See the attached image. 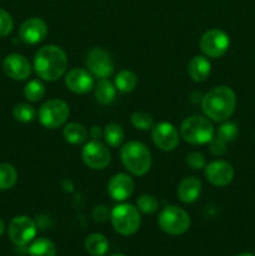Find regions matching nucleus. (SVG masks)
Wrapping results in <instances>:
<instances>
[{"instance_id": "f257e3e1", "label": "nucleus", "mask_w": 255, "mask_h": 256, "mask_svg": "<svg viewBox=\"0 0 255 256\" xmlns=\"http://www.w3.org/2000/svg\"><path fill=\"white\" fill-rule=\"evenodd\" d=\"M68 56L64 50L56 45L40 48L34 56V69L38 76L46 82H55L65 74Z\"/></svg>"}, {"instance_id": "f03ea898", "label": "nucleus", "mask_w": 255, "mask_h": 256, "mask_svg": "<svg viewBox=\"0 0 255 256\" xmlns=\"http://www.w3.org/2000/svg\"><path fill=\"white\" fill-rule=\"evenodd\" d=\"M202 108L208 119L212 122H225L236 108V95L229 86H216L204 95Z\"/></svg>"}, {"instance_id": "7ed1b4c3", "label": "nucleus", "mask_w": 255, "mask_h": 256, "mask_svg": "<svg viewBox=\"0 0 255 256\" xmlns=\"http://www.w3.org/2000/svg\"><path fill=\"white\" fill-rule=\"evenodd\" d=\"M120 158L125 169L135 176H142L152 166V152L140 142H129L122 148Z\"/></svg>"}, {"instance_id": "20e7f679", "label": "nucleus", "mask_w": 255, "mask_h": 256, "mask_svg": "<svg viewBox=\"0 0 255 256\" xmlns=\"http://www.w3.org/2000/svg\"><path fill=\"white\" fill-rule=\"evenodd\" d=\"M180 135L189 144L202 145L208 144L214 139L215 130L209 119L199 115H192L182 122Z\"/></svg>"}, {"instance_id": "39448f33", "label": "nucleus", "mask_w": 255, "mask_h": 256, "mask_svg": "<svg viewBox=\"0 0 255 256\" xmlns=\"http://www.w3.org/2000/svg\"><path fill=\"white\" fill-rule=\"evenodd\" d=\"M112 228L124 236L134 235L142 224V216L138 208L132 204L116 205L110 214Z\"/></svg>"}, {"instance_id": "423d86ee", "label": "nucleus", "mask_w": 255, "mask_h": 256, "mask_svg": "<svg viewBox=\"0 0 255 256\" xmlns=\"http://www.w3.org/2000/svg\"><path fill=\"white\" fill-rule=\"evenodd\" d=\"M160 229L169 235H182L190 228V216L184 209L169 205L160 212L158 218Z\"/></svg>"}, {"instance_id": "0eeeda50", "label": "nucleus", "mask_w": 255, "mask_h": 256, "mask_svg": "<svg viewBox=\"0 0 255 256\" xmlns=\"http://www.w3.org/2000/svg\"><path fill=\"white\" fill-rule=\"evenodd\" d=\"M69 114V105L64 100L52 99L40 106L38 112V119L44 128L56 129L66 122Z\"/></svg>"}, {"instance_id": "6e6552de", "label": "nucleus", "mask_w": 255, "mask_h": 256, "mask_svg": "<svg viewBox=\"0 0 255 256\" xmlns=\"http://www.w3.org/2000/svg\"><path fill=\"white\" fill-rule=\"evenodd\" d=\"M230 46L229 35L220 29H210L200 39V50L206 58L216 59L222 56Z\"/></svg>"}, {"instance_id": "1a4fd4ad", "label": "nucleus", "mask_w": 255, "mask_h": 256, "mask_svg": "<svg viewBox=\"0 0 255 256\" xmlns=\"http://www.w3.org/2000/svg\"><path fill=\"white\" fill-rule=\"evenodd\" d=\"M10 240L18 246H25L34 240L36 235V225L29 216L20 215L10 222L8 228Z\"/></svg>"}, {"instance_id": "9d476101", "label": "nucleus", "mask_w": 255, "mask_h": 256, "mask_svg": "<svg viewBox=\"0 0 255 256\" xmlns=\"http://www.w3.org/2000/svg\"><path fill=\"white\" fill-rule=\"evenodd\" d=\"M82 158L84 164L92 170H102L110 164V152L106 145L99 140L88 142L82 150Z\"/></svg>"}, {"instance_id": "9b49d317", "label": "nucleus", "mask_w": 255, "mask_h": 256, "mask_svg": "<svg viewBox=\"0 0 255 256\" xmlns=\"http://www.w3.org/2000/svg\"><path fill=\"white\" fill-rule=\"evenodd\" d=\"M86 66L90 74L98 79H105L114 72V62L108 52L94 48L86 55Z\"/></svg>"}, {"instance_id": "f8f14e48", "label": "nucleus", "mask_w": 255, "mask_h": 256, "mask_svg": "<svg viewBox=\"0 0 255 256\" xmlns=\"http://www.w3.org/2000/svg\"><path fill=\"white\" fill-rule=\"evenodd\" d=\"M152 138L154 144L162 152H172L179 144V132L176 128L166 122L152 126Z\"/></svg>"}, {"instance_id": "ddd939ff", "label": "nucleus", "mask_w": 255, "mask_h": 256, "mask_svg": "<svg viewBox=\"0 0 255 256\" xmlns=\"http://www.w3.org/2000/svg\"><path fill=\"white\" fill-rule=\"evenodd\" d=\"M205 176L214 186H226L234 179V168L224 160H215L205 166Z\"/></svg>"}, {"instance_id": "4468645a", "label": "nucleus", "mask_w": 255, "mask_h": 256, "mask_svg": "<svg viewBox=\"0 0 255 256\" xmlns=\"http://www.w3.org/2000/svg\"><path fill=\"white\" fill-rule=\"evenodd\" d=\"M65 85L75 94H86L94 89V76L90 74L89 70L75 68L65 75Z\"/></svg>"}, {"instance_id": "2eb2a0df", "label": "nucleus", "mask_w": 255, "mask_h": 256, "mask_svg": "<svg viewBox=\"0 0 255 256\" xmlns=\"http://www.w3.org/2000/svg\"><path fill=\"white\" fill-rule=\"evenodd\" d=\"M5 74L12 80H26L32 74V65L29 60L22 54H10L8 55L2 62Z\"/></svg>"}, {"instance_id": "dca6fc26", "label": "nucleus", "mask_w": 255, "mask_h": 256, "mask_svg": "<svg viewBox=\"0 0 255 256\" xmlns=\"http://www.w3.org/2000/svg\"><path fill=\"white\" fill-rule=\"evenodd\" d=\"M135 182L130 175L119 172L108 182V194L116 202H124L134 192Z\"/></svg>"}, {"instance_id": "f3484780", "label": "nucleus", "mask_w": 255, "mask_h": 256, "mask_svg": "<svg viewBox=\"0 0 255 256\" xmlns=\"http://www.w3.org/2000/svg\"><path fill=\"white\" fill-rule=\"evenodd\" d=\"M48 35V25L40 18L25 20L19 29V36L25 44H38Z\"/></svg>"}, {"instance_id": "a211bd4d", "label": "nucleus", "mask_w": 255, "mask_h": 256, "mask_svg": "<svg viewBox=\"0 0 255 256\" xmlns=\"http://www.w3.org/2000/svg\"><path fill=\"white\" fill-rule=\"evenodd\" d=\"M202 190V182L198 178H184L178 186V198L180 199V202H185V204H192L199 199Z\"/></svg>"}, {"instance_id": "6ab92c4d", "label": "nucleus", "mask_w": 255, "mask_h": 256, "mask_svg": "<svg viewBox=\"0 0 255 256\" xmlns=\"http://www.w3.org/2000/svg\"><path fill=\"white\" fill-rule=\"evenodd\" d=\"M212 64L205 55H196L188 65V74L195 82H202L209 78Z\"/></svg>"}, {"instance_id": "aec40b11", "label": "nucleus", "mask_w": 255, "mask_h": 256, "mask_svg": "<svg viewBox=\"0 0 255 256\" xmlns=\"http://www.w3.org/2000/svg\"><path fill=\"white\" fill-rule=\"evenodd\" d=\"M95 98L98 102L102 105L112 104L115 100V95H116V88L112 82L105 78V79H99V82L95 84Z\"/></svg>"}, {"instance_id": "412c9836", "label": "nucleus", "mask_w": 255, "mask_h": 256, "mask_svg": "<svg viewBox=\"0 0 255 256\" xmlns=\"http://www.w3.org/2000/svg\"><path fill=\"white\" fill-rule=\"evenodd\" d=\"M85 249L92 256H104L109 250V242L104 235L94 232L85 239Z\"/></svg>"}, {"instance_id": "4be33fe9", "label": "nucleus", "mask_w": 255, "mask_h": 256, "mask_svg": "<svg viewBox=\"0 0 255 256\" xmlns=\"http://www.w3.org/2000/svg\"><path fill=\"white\" fill-rule=\"evenodd\" d=\"M62 135H64V139L72 145H80L88 139L86 129L78 122H69L65 125Z\"/></svg>"}, {"instance_id": "5701e85b", "label": "nucleus", "mask_w": 255, "mask_h": 256, "mask_svg": "<svg viewBox=\"0 0 255 256\" xmlns=\"http://www.w3.org/2000/svg\"><path fill=\"white\" fill-rule=\"evenodd\" d=\"M114 85L116 88V90H119L120 92H124V94L132 92L138 85L136 74L130 72V70H122L115 76Z\"/></svg>"}, {"instance_id": "b1692460", "label": "nucleus", "mask_w": 255, "mask_h": 256, "mask_svg": "<svg viewBox=\"0 0 255 256\" xmlns=\"http://www.w3.org/2000/svg\"><path fill=\"white\" fill-rule=\"evenodd\" d=\"M30 256H55L56 254V246L54 242L46 238H40L34 240L29 246Z\"/></svg>"}, {"instance_id": "393cba45", "label": "nucleus", "mask_w": 255, "mask_h": 256, "mask_svg": "<svg viewBox=\"0 0 255 256\" xmlns=\"http://www.w3.org/2000/svg\"><path fill=\"white\" fill-rule=\"evenodd\" d=\"M102 136H104L105 142H106L109 146L118 148L122 145V142H124L125 132L124 129H122L119 124L110 122V124H108L104 128Z\"/></svg>"}, {"instance_id": "a878e982", "label": "nucleus", "mask_w": 255, "mask_h": 256, "mask_svg": "<svg viewBox=\"0 0 255 256\" xmlns=\"http://www.w3.org/2000/svg\"><path fill=\"white\" fill-rule=\"evenodd\" d=\"M18 172L12 165L8 162L0 164V190H9L16 184Z\"/></svg>"}, {"instance_id": "bb28decb", "label": "nucleus", "mask_w": 255, "mask_h": 256, "mask_svg": "<svg viewBox=\"0 0 255 256\" xmlns=\"http://www.w3.org/2000/svg\"><path fill=\"white\" fill-rule=\"evenodd\" d=\"M24 95L29 102H38L45 96V86L39 80H30L24 88Z\"/></svg>"}, {"instance_id": "cd10ccee", "label": "nucleus", "mask_w": 255, "mask_h": 256, "mask_svg": "<svg viewBox=\"0 0 255 256\" xmlns=\"http://www.w3.org/2000/svg\"><path fill=\"white\" fill-rule=\"evenodd\" d=\"M12 115H14L15 120L20 122H32L36 118V110L32 105L22 102L14 108Z\"/></svg>"}, {"instance_id": "c85d7f7f", "label": "nucleus", "mask_w": 255, "mask_h": 256, "mask_svg": "<svg viewBox=\"0 0 255 256\" xmlns=\"http://www.w3.org/2000/svg\"><path fill=\"white\" fill-rule=\"evenodd\" d=\"M138 209L144 214H154L159 209V202L154 195L144 194L138 198Z\"/></svg>"}, {"instance_id": "c756f323", "label": "nucleus", "mask_w": 255, "mask_h": 256, "mask_svg": "<svg viewBox=\"0 0 255 256\" xmlns=\"http://www.w3.org/2000/svg\"><path fill=\"white\" fill-rule=\"evenodd\" d=\"M130 122H132V126L138 130H149L152 129L154 126V120L149 114L142 112H132L130 116Z\"/></svg>"}, {"instance_id": "7c9ffc66", "label": "nucleus", "mask_w": 255, "mask_h": 256, "mask_svg": "<svg viewBox=\"0 0 255 256\" xmlns=\"http://www.w3.org/2000/svg\"><path fill=\"white\" fill-rule=\"evenodd\" d=\"M238 134H239L238 125L232 122H225L224 124L220 125V128L218 129L216 138H219V139L222 140L224 142H232V140L236 139Z\"/></svg>"}, {"instance_id": "2f4dec72", "label": "nucleus", "mask_w": 255, "mask_h": 256, "mask_svg": "<svg viewBox=\"0 0 255 256\" xmlns=\"http://www.w3.org/2000/svg\"><path fill=\"white\" fill-rule=\"evenodd\" d=\"M14 28L12 16L4 9H0V38L8 36Z\"/></svg>"}, {"instance_id": "473e14b6", "label": "nucleus", "mask_w": 255, "mask_h": 256, "mask_svg": "<svg viewBox=\"0 0 255 256\" xmlns=\"http://www.w3.org/2000/svg\"><path fill=\"white\" fill-rule=\"evenodd\" d=\"M186 164L189 165L192 169H202L206 166V162L202 152H192L186 155Z\"/></svg>"}, {"instance_id": "72a5a7b5", "label": "nucleus", "mask_w": 255, "mask_h": 256, "mask_svg": "<svg viewBox=\"0 0 255 256\" xmlns=\"http://www.w3.org/2000/svg\"><path fill=\"white\" fill-rule=\"evenodd\" d=\"M209 144H210V152H212L214 155H222L226 152V142L220 140L219 138H214Z\"/></svg>"}, {"instance_id": "f704fd0d", "label": "nucleus", "mask_w": 255, "mask_h": 256, "mask_svg": "<svg viewBox=\"0 0 255 256\" xmlns=\"http://www.w3.org/2000/svg\"><path fill=\"white\" fill-rule=\"evenodd\" d=\"M92 216H94V219L98 220V222H105V220L108 219V216H109V212H108V209L105 206L99 205V206L95 208L94 212H92Z\"/></svg>"}, {"instance_id": "c9c22d12", "label": "nucleus", "mask_w": 255, "mask_h": 256, "mask_svg": "<svg viewBox=\"0 0 255 256\" xmlns=\"http://www.w3.org/2000/svg\"><path fill=\"white\" fill-rule=\"evenodd\" d=\"M102 132H104V130H102V128L95 125V126H92V129H90V135H92V138L94 140H99V138L102 136Z\"/></svg>"}, {"instance_id": "e433bc0d", "label": "nucleus", "mask_w": 255, "mask_h": 256, "mask_svg": "<svg viewBox=\"0 0 255 256\" xmlns=\"http://www.w3.org/2000/svg\"><path fill=\"white\" fill-rule=\"evenodd\" d=\"M4 230H5V224H4V222H2V220L0 219V235H2Z\"/></svg>"}, {"instance_id": "4c0bfd02", "label": "nucleus", "mask_w": 255, "mask_h": 256, "mask_svg": "<svg viewBox=\"0 0 255 256\" xmlns=\"http://www.w3.org/2000/svg\"><path fill=\"white\" fill-rule=\"evenodd\" d=\"M236 256H254L252 254H250V252H242V254H239Z\"/></svg>"}, {"instance_id": "58836bf2", "label": "nucleus", "mask_w": 255, "mask_h": 256, "mask_svg": "<svg viewBox=\"0 0 255 256\" xmlns=\"http://www.w3.org/2000/svg\"><path fill=\"white\" fill-rule=\"evenodd\" d=\"M110 256H124V255H120V254H115V255H110Z\"/></svg>"}]
</instances>
